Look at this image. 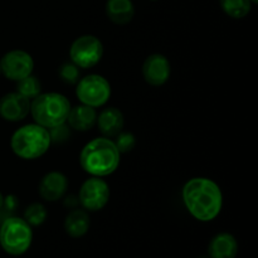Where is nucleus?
Here are the masks:
<instances>
[{"instance_id":"nucleus-1","label":"nucleus","mask_w":258,"mask_h":258,"mask_svg":"<svg viewBox=\"0 0 258 258\" xmlns=\"http://www.w3.org/2000/svg\"><path fill=\"white\" fill-rule=\"evenodd\" d=\"M181 197L189 213L201 222L216 219L223 207L221 188L208 178H193L186 181Z\"/></svg>"},{"instance_id":"nucleus-2","label":"nucleus","mask_w":258,"mask_h":258,"mask_svg":"<svg viewBox=\"0 0 258 258\" xmlns=\"http://www.w3.org/2000/svg\"><path fill=\"white\" fill-rule=\"evenodd\" d=\"M120 151L111 139L96 138L83 146L80 154V164L91 176H107L117 170L120 165Z\"/></svg>"},{"instance_id":"nucleus-3","label":"nucleus","mask_w":258,"mask_h":258,"mask_svg":"<svg viewBox=\"0 0 258 258\" xmlns=\"http://www.w3.org/2000/svg\"><path fill=\"white\" fill-rule=\"evenodd\" d=\"M71 107L72 106L68 98L57 92L39 93L30 101V113L33 120L45 128L66 123Z\"/></svg>"},{"instance_id":"nucleus-4","label":"nucleus","mask_w":258,"mask_h":258,"mask_svg":"<svg viewBox=\"0 0 258 258\" xmlns=\"http://www.w3.org/2000/svg\"><path fill=\"white\" fill-rule=\"evenodd\" d=\"M52 145L48 128L38 123H28L22 126L13 134L10 139V148L13 153L20 159L34 160L40 158Z\"/></svg>"},{"instance_id":"nucleus-5","label":"nucleus","mask_w":258,"mask_h":258,"mask_svg":"<svg viewBox=\"0 0 258 258\" xmlns=\"http://www.w3.org/2000/svg\"><path fill=\"white\" fill-rule=\"evenodd\" d=\"M33 241L32 227L24 218L9 217L0 226V246L12 256H20L29 249Z\"/></svg>"},{"instance_id":"nucleus-6","label":"nucleus","mask_w":258,"mask_h":258,"mask_svg":"<svg viewBox=\"0 0 258 258\" xmlns=\"http://www.w3.org/2000/svg\"><path fill=\"white\" fill-rule=\"evenodd\" d=\"M76 95L82 105L97 108L107 103L111 97V86L100 75H88L76 83Z\"/></svg>"},{"instance_id":"nucleus-7","label":"nucleus","mask_w":258,"mask_h":258,"mask_svg":"<svg viewBox=\"0 0 258 258\" xmlns=\"http://www.w3.org/2000/svg\"><path fill=\"white\" fill-rule=\"evenodd\" d=\"M103 55V45L97 37L85 34L78 37L70 48L71 62L78 68H92Z\"/></svg>"},{"instance_id":"nucleus-8","label":"nucleus","mask_w":258,"mask_h":258,"mask_svg":"<svg viewBox=\"0 0 258 258\" xmlns=\"http://www.w3.org/2000/svg\"><path fill=\"white\" fill-rule=\"evenodd\" d=\"M110 199V186L101 176H91L82 184L78 194V202L88 212L101 211Z\"/></svg>"},{"instance_id":"nucleus-9","label":"nucleus","mask_w":258,"mask_h":258,"mask_svg":"<svg viewBox=\"0 0 258 258\" xmlns=\"http://www.w3.org/2000/svg\"><path fill=\"white\" fill-rule=\"evenodd\" d=\"M2 73L10 81H20L32 75L34 70V60L32 55L22 49H14L5 53L0 60Z\"/></svg>"},{"instance_id":"nucleus-10","label":"nucleus","mask_w":258,"mask_h":258,"mask_svg":"<svg viewBox=\"0 0 258 258\" xmlns=\"http://www.w3.org/2000/svg\"><path fill=\"white\" fill-rule=\"evenodd\" d=\"M170 62L160 53L149 55L143 64L144 80L151 86H163L170 77Z\"/></svg>"},{"instance_id":"nucleus-11","label":"nucleus","mask_w":258,"mask_h":258,"mask_svg":"<svg viewBox=\"0 0 258 258\" xmlns=\"http://www.w3.org/2000/svg\"><path fill=\"white\" fill-rule=\"evenodd\" d=\"M30 112V100L19 92H10L0 98V116L10 122L22 121Z\"/></svg>"},{"instance_id":"nucleus-12","label":"nucleus","mask_w":258,"mask_h":258,"mask_svg":"<svg viewBox=\"0 0 258 258\" xmlns=\"http://www.w3.org/2000/svg\"><path fill=\"white\" fill-rule=\"evenodd\" d=\"M68 189V179L60 171H50L45 174L39 183V194L44 201L57 202L66 196Z\"/></svg>"},{"instance_id":"nucleus-13","label":"nucleus","mask_w":258,"mask_h":258,"mask_svg":"<svg viewBox=\"0 0 258 258\" xmlns=\"http://www.w3.org/2000/svg\"><path fill=\"white\" fill-rule=\"evenodd\" d=\"M97 127L105 138H115L123 130L125 118L122 112L116 107H107L97 116Z\"/></svg>"},{"instance_id":"nucleus-14","label":"nucleus","mask_w":258,"mask_h":258,"mask_svg":"<svg viewBox=\"0 0 258 258\" xmlns=\"http://www.w3.org/2000/svg\"><path fill=\"white\" fill-rule=\"evenodd\" d=\"M96 121H97V112L95 108L81 103L76 107H71L66 122H68V126L73 130L85 133L96 125Z\"/></svg>"},{"instance_id":"nucleus-15","label":"nucleus","mask_w":258,"mask_h":258,"mask_svg":"<svg viewBox=\"0 0 258 258\" xmlns=\"http://www.w3.org/2000/svg\"><path fill=\"white\" fill-rule=\"evenodd\" d=\"M208 252L211 258H236L238 243L231 233H219L209 243Z\"/></svg>"},{"instance_id":"nucleus-16","label":"nucleus","mask_w":258,"mask_h":258,"mask_svg":"<svg viewBox=\"0 0 258 258\" xmlns=\"http://www.w3.org/2000/svg\"><path fill=\"white\" fill-rule=\"evenodd\" d=\"M106 14L115 24L125 25L133 20L135 7L131 0H107Z\"/></svg>"},{"instance_id":"nucleus-17","label":"nucleus","mask_w":258,"mask_h":258,"mask_svg":"<svg viewBox=\"0 0 258 258\" xmlns=\"http://www.w3.org/2000/svg\"><path fill=\"white\" fill-rule=\"evenodd\" d=\"M64 229L73 238L83 237L90 229V216L85 209H72L64 219Z\"/></svg>"},{"instance_id":"nucleus-18","label":"nucleus","mask_w":258,"mask_h":258,"mask_svg":"<svg viewBox=\"0 0 258 258\" xmlns=\"http://www.w3.org/2000/svg\"><path fill=\"white\" fill-rule=\"evenodd\" d=\"M222 10L233 19H242L251 12V0H219Z\"/></svg>"},{"instance_id":"nucleus-19","label":"nucleus","mask_w":258,"mask_h":258,"mask_svg":"<svg viewBox=\"0 0 258 258\" xmlns=\"http://www.w3.org/2000/svg\"><path fill=\"white\" fill-rule=\"evenodd\" d=\"M17 92L27 97L28 100L32 101L33 98L37 97L39 93H42V83L37 76L29 75L27 77L22 78L17 82Z\"/></svg>"},{"instance_id":"nucleus-20","label":"nucleus","mask_w":258,"mask_h":258,"mask_svg":"<svg viewBox=\"0 0 258 258\" xmlns=\"http://www.w3.org/2000/svg\"><path fill=\"white\" fill-rule=\"evenodd\" d=\"M47 209L42 203H32L24 212V219L30 227H38L47 219Z\"/></svg>"},{"instance_id":"nucleus-21","label":"nucleus","mask_w":258,"mask_h":258,"mask_svg":"<svg viewBox=\"0 0 258 258\" xmlns=\"http://www.w3.org/2000/svg\"><path fill=\"white\" fill-rule=\"evenodd\" d=\"M60 80L67 85H76L80 81V70L73 62L63 63L58 71Z\"/></svg>"},{"instance_id":"nucleus-22","label":"nucleus","mask_w":258,"mask_h":258,"mask_svg":"<svg viewBox=\"0 0 258 258\" xmlns=\"http://www.w3.org/2000/svg\"><path fill=\"white\" fill-rule=\"evenodd\" d=\"M115 138L116 140L113 143H115L116 148L120 151V154H126L135 148L136 139L134 136V134L128 133V131H121Z\"/></svg>"},{"instance_id":"nucleus-23","label":"nucleus","mask_w":258,"mask_h":258,"mask_svg":"<svg viewBox=\"0 0 258 258\" xmlns=\"http://www.w3.org/2000/svg\"><path fill=\"white\" fill-rule=\"evenodd\" d=\"M50 136V141L52 144H60L63 141L67 140L70 138V127L66 126V123H62V125H58L55 127L48 128Z\"/></svg>"},{"instance_id":"nucleus-24","label":"nucleus","mask_w":258,"mask_h":258,"mask_svg":"<svg viewBox=\"0 0 258 258\" xmlns=\"http://www.w3.org/2000/svg\"><path fill=\"white\" fill-rule=\"evenodd\" d=\"M3 206H4V197H3V194L0 193V209L3 208Z\"/></svg>"},{"instance_id":"nucleus-25","label":"nucleus","mask_w":258,"mask_h":258,"mask_svg":"<svg viewBox=\"0 0 258 258\" xmlns=\"http://www.w3.org/2000/svg\"><path fill=\"white\" fill-rule=\"evenodd\" d=\"M251 3H252V4H257L258 0H251Z\"/></svg>"},{"instance_id":"nucleus-26","label":"nucleus","mask_w":258,"mask_h":258,"mask_svg":"<svg viewBox=\"0 0 258 258\" xmlns=\"http://www.w3.org/2000/svg\"><path fill=\"white\" fill-rule=\"evenodd\" d=\"M0 75H2V67H0Z\"/></svg>"},{"instance_id":"nucleus-27","label":"nucleus","mask_w":258,"mask_h":258,"mask_svg":"<svg viewBox=\"0 0 258 258\" xmlns=\"http://www.w3.org/2000/svg\"><path fill=\"white\" fill-rule=\"evenodd\" d=\"M151 2H156V0H151Z\"/></svg>"}]
</instances>
